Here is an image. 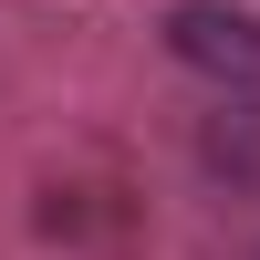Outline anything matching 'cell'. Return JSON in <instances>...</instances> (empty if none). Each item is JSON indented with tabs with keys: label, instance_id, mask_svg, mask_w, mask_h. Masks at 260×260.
Instances as JSON below:
<instances>
[{
	"label": "cell",
	"instance_id": "obj_1",
	"mask_svg": "<svg viewBox=\"0 0 260 260\" xmlns=\"http://www.w3.org/2000/svg\"><path fill=\"white\" fill-rule=\"evenodd\" d=\"M167 42H177L187 62H208V73H260V21L219 11V0H187V11L167 21Z\"/></svg>",
	"mask_w": 260,
	"mask_h": 260
}]
</instances>
